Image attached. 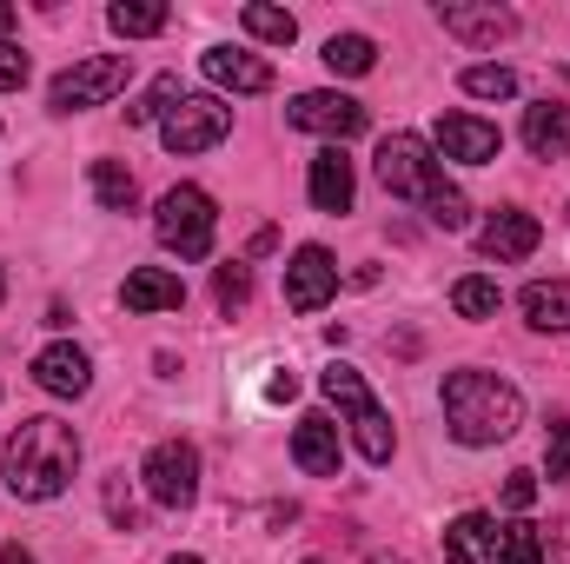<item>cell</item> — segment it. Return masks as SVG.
<instances>
[{"mask_svg": "<svg viewBox=\"0 0 570 564\" xmlns=\"http://www.w3.org/2000/svg\"><path fill=\"white\" fill-rule=\"evenodd\" d=\"M0 465H7V492L13 498L47 505V498H60L73 485L80 438H73V425H60V419H20V431L7 438V458Z\"/></svg>", "mask_w": 570, "mask_h": 564, "instance_id": "1", "label": "cell"}, {"mask_svg": "<svg viewBox=\"0 0 570 564\" xmlns=\"http://www.w3.org/2000/svg\"><path fill=\"white\" fill-rule=\"evenodd\" d=\"M444 425H451L458 445H498L524 425V399H518L511 379L464 366V372L444 379Z\"/></svg>", "mask_w": 570, "mask_h": 564, "instance_id": "2", "label": "cell"}, {"mask_svg": "<svg viewBox=\"0 0 570 564\" xmlns=\"http://www.w3.org/2000/svg\"><path fill=\"white\" fill-rule=\"evenodd\" d=\"M318 392L345 412V425H352V445H358V458H365V465H392V451H399L392 412L372 399V386H365L352 366H325V372H318Z\"/></svg>", "mask_w": 570, "mask_h": 564, "instance_id": "3", "label": "cell"}, {"mask_svg": "<svg viewBox=\"0 0 570 564\" xmlns=\"http://www.w3.org/2000/svg\"><path fill=\"white\" fill-rule=\"evenodd\" d=\"M153 233H159L166 253L206 260V253H213V233H219V213H213V200H206L199 186H173V193L159 200V213H153Z\"/></svg>", "mask_w": 570, "mask_h": 564, "instance_id": "4", "label": "cell"}, {"mask_svg": "<svg viewBox=\"0 0 570 564\" xmlns=\"http://www.w3.org/2000/svg\"><path fill=\"white\" fill-rule=\"evenodd\" d=\"M127 80H134V54H94V60H73V67L47 87V107H53V114L100 107V100H114Z\"/></svg>", "mask_w": 570, "mask_h": 564, "instance_id": "5", "label": "cell"}, {"mask_svg": "<svg viewBox=\"0 0 570 564\" xmlns=\"http://www.w3.org/2000/svg\"><path fill=\"white\" fill-rule=\"evenodd\" d=\"M379 186L392 193V200H438L444 193V173H438V159H431V140L419 134H392V140L379 146Z\"/></svg>", "mask_w": 570, "mask_h": 564, "instance_id": "6", "label": "cell"}, {"mask_svg": "<svg viewBox=\"0 0 570 564\" xmlns=\"http://www.w3.org/2000/svg\"><path fill=\"white\" fill-rule=\"evenodd\" d=\"M140 485L159 512H186V505L199 498V451H193L186 438H159L140 465Z\"/></svg>", "mask_w": 570, "mask_h": 564, "instance_id": "7", "label": "cell"}, {"mask_svg": "<svg viewBox=\"0 0 570 564\" xmlns=\"http://www.w3.org/2000/svg\"><path fill=\"white\" fill-rule=\"evenodd\" d=\"M233 134V107L213 100V94H179L173 114L159 120V140L166 153H213V146Z\"/></svg>", "mask_w": 570, "mask_h": 564, "instance_id": "8", "label": "cell"}, {"mask_svg": "<svg viewBox=\"0 0 570 564\" xmlns=\"http://www.w3.org/2000/svg\"><path fill=\"white\" fill-rule=\"evenodd\" d=\"M285 120H292L298 134H318V140H358V134L372 127V114H365L358 100H345V94H298V100L285 107Z\"/></svg>", "mask_w": 570, "mask_h": 564, "instance_id": "9", "label": "cell"}, {"mask_svg": "<svg viewBox=\"0 0 570 564\" xmlns=\"http://www.w3.org/2000/svg\"><path fill=\"white\" fill-rule=\"evenodd\" d=\"M431 146H438L444 159H458V166H491V159L504 153V134H498L491 120H478V114H438Z\"/></svg>", "mask_w": 570, "mask_h": 564, "instance_id": "10", "label": "cell"}, {"mask_svg": "<svg viewBox=\"0 0 570 564\" xmlns=\"http://www.w3.org/2000/svg\"><path fill=\"white\" fill-rule=\"evenodd\" d=\"M332 292H338V266H332L325 246H298V253L285 260V305H292V312H318Z\"/></svg>", "mask_w": 570, "mask_h": 564, "instance_id": "11", "label": "cell"}, {"mask_svg": "<svg viewBox=\"0 0 570 564\" xmlns=\"http://www.w3.org/2000/svg\"><path fill=\"white\" fill-rule=\"evenodd\" d=\"M538 240H544V226H538L531 213L504 206V213H491V220H484V233H478V253L504 266V260H531V253H538Z\"/></svg>", "mask_w": 570, "mask_h": 564, "instance_id": "12", "label": "cell"}, {"mask_svg": "<svg viewBox=\"0 0 570 564\" xmlns=\"http://www.w3.org/2000/svg\"><path fill=\"white\" fill-rule=\"evenodd\" d=\"M33 386L40 392H53V399H80L87 386H94V359L80 352V346H47V352H33Z\"/></svg>", "mask_w": 570, "mask_h": 564, "instance_id": "13", "label": "cell"}, {"mask_svg": "<svg viewBox=\"0 0 570 564\" xmlns=\"http://www.w3.org/2000/svg\"><path fill=\"white\" fill-rule=\"evenodd\" d=\"M199 67H206L213 87H233V94H266L273 87V67L259 54H246V47H206Z\"/></svg>", "mask_w": 570, "mask_h": 564, "instance_id": "14", "label": "cell"}, {"mask_svg": "<svg viewBox=\"0 0 570 564\" xmlns=\"http://www.w3.org/2000/svg\"><path fill=\"white\" fill-rule=\"evenodd\" d=\"M438 27L451 33V40H464V47H498V40H511V13L504 7H438Z\"/></svg>", "mask_w": 570, "mask_h": 564, "instance_id": "15", "label": "cell"}, {"mask_svg": "<svg viewBox=\"0 0 570 564\" xmlns=\"http://www.w3.org/2000/svg\"><path fill=\"white\" fill-rule=\"evenodd\" d=\"M292 465H298L305 478H332V471H338V425L318 419V412L292 425Z\"/></svg>", "mask_w": 570, "mask_h": 564, "instance_id": "16", "label": "cell"}, {"mask_svg": "<svg viewBox=\"0 0 570 564\" xmlns=\"http://www.w3.org/2000/svg\"><path fill=\"white\" fill-rule=\"evenodd\" d=\"M120 305L127 312H179L186 305V285H179V273H166V266H134L127 285H120Z\"/></svg>", "mask_w": 570, "mask_h": 564, "instance_id": "17", "label": "cell"}, {"mask_svg": "<svg viewBox=\"0 0 570 564\" xmlns=\"http://www.w3.org/2000/svg\"><path fill=\"white\" fill-rule=\"evenodd\" d=\"M524 146L538 159H570V100H538L524 107Z\"/></svg>", "mask_w": 570, "mask_h": 564, "instance_id": "18", "label": "cell"}, {"mask_svg": "<svg viewBox=\"0 0 570 564\" xmlns=\"http://www.w3.org/2000/svg\"><path fill=\"white\" fill-rule=\"evenodd\" d=\"M352 193H358L352 159H345L338 146H325V153L312 159V206H318V213H352Z\"/></svg>", "mask_w": 570, "mask_h": 564, "instance_id": "19", "label": "cell"}, {"mask_svg": "<svg viewBox=\"0 0 570 564\" xmlns=\"http://www.w3.org/2000/svg\"><path fill=\"white\" fill-rule=\"evenodd\" d=\"M444 558L451 564H491L498 558V525L484 512H464L444 525Z\"/></svg>", "mask_w": 570, "mask_h": 564, "instance_id": "20", "label": "cell"}, {"mask_svg": "<svg viewBox=\"0 0 570 564\" xmlns=\"http://www.w3.org/2000/svg\"><path fill=\"white\" fill-rule=\"evenodd\" d=\"M518 305L538 332H570V280H531Z\"/></svg>", "mask_w": 570, "mask_h": 564, "instance_id": "21", "label": "cell"}, {"mask_svg": "<svg viewBox=\"0 0 570 564\" xmlns=\"http://www.w3.org/2000/svg\"><path fill=\"white\" fill-rule=\"evenodd\" d=\"M173 13H166V0H114L107 7V27L120 33V40H146V33H159Z\"/></svg>", "mask_w": 570, "mask_h": 564, "instance_id": "22", "label": "cell"}, {"mask_svg": "<svg viewBox=\"0 0 570 564\" xmlns=\"http://www.w3.org/2000/svg\"><path fill=\"white\" fill-rule=\"evenodd\" d=\"M451 305H458V319H498L504 292H498V280H484V273H464V280L451 285Z\"/></svg>", "mask_w": 570, "mask_h": 564, "instance_id": "23", "label": "cell"}, {"mask_svg": "<svg viewBox=\"0 0 570 564\" xmlns=\"http://www.w3.org/2000/svg\"><path fill=\"white\" fill-rule=\"evenodd\" d=\"M325 67H332V74H372V67H379V47H372L365 33H332V40H325Z\"/></svg>", "mask_w": 570, "mask_h": 564, "instance_id": "24", "label": "cell"}, {"mask_svg": "<svg viewBox=\"0 0 570 564\" xmlns=\"http://www.w3.org/2000/svg\"><path fill=\"white\" fill-rule=\"evenodd\" d=\"M94 193H100V206H107V213H127L140 186H134V173H127L120 159H94Z\"/></svg>", "mask_w": 570, "mask_h": 564, "instance_id": "25", "label": "cell"}, {"mask_svg": "<svg viewBox=\"0 0 570 564\" xmlns=\"http://www.w3.org/2000/svg\"><path fill=\"white\" fill-rule=\"evenodd\" d=\"M239 20H246V33H253V40H273V47H292V40H298V20H292L285 7H266V0H253Z\"/></svg>", "mask_w": 570, "mask_h": 564, "instance_id": "26", "label": "cell"}, {"mask_svg": "<svg viewBox=\"0 0 570 564\" xmlns=\"http://www.w3.org/2000/svg\"><path fill=\"white\" fill-rule=\"evenodd\" d=\"M491 564H544L538 525H498V558Z\"/></svg>", "mask_w": 570, "mask_h": 564, "instance_id": "27", "label": "cell"}, {"mask_svg": "<svg viewBox=\"0 0 570 564\" xmlns=\"http://www.w3.org/2000/svg\"><path fill=\"white\" fill-rule=\"evenodd\" d=\"M213 299H219V312H239V305L253 299V266H239V260H226V266L213 273Z\"/></svg>", "mask_w": 570, "mask_h": 564, "instance_id": "28", "label": "cell"}, {"mask_svg": "<svg viewBox=\"0 0 570 564\" xmlns=\"http://www.w3.org/2000/svg\"><path fill=\"white\" fill-rule=\"evenodd\" d=\"M173 100H179V80H173V74H159V80L146 87L140 100L127 107V120H134V127H146V120H159V114H173Z\"/></svg>", "mask_w": 570, "mask_h": 564, "instance_id": "29", "label": "cell"}, {"mask_svg": "<svg viewBox=\"0 0 570 564\" xmlns=\"http://www.w3.org/2000/svg\"><path fill=\"white\" fill-rule=\"evenodd\" d=\"M464 94H478V100H511V94H518V74H511V67H464Z\"/></svg>", "mask_w": 570, "mask_h": 564, "instance_id": "30", "label": "cell"}, {"mask_svg": "<svg viewBox=\"0 0 570 564\" xmlns=\"http://www.w3.org/2000/svg\"><path fill=\"white\" fill-rule=\"evenodd\" d=\"M544 471H551V485H570V419L544 425Z\"/></svg>", "mask_w": 570, "mask_h": 564, "instance_id": "31", "label": "cell"}, {"mask_svg": "<svg viewBox=\"0 0 570 564\" xmlns=\"http://www.w3.org/2000/svg\"><path fill=\"white\" fill-rule=\"evenodd\" d=\"M425 220L438 226V233H464V226H471V206H464V193H458V186H444V193L425 206Z\"/></svg>", "mask_w": 570, "mask_h": 564, "instance_id": "32", "label": "cell"}, {"mask_svg": "<svg viewBox=\"0 0 570 564\" xmlns=\"http://www.w3.org/2000/svg\"><path fill=\"white\" fill-rule=\"evenodd\" d=\"M107 518H114L120 532H134V525H140V505H134V485H127V471H114V478H107Z\"/></svg>", "mask_w": 570, "mask_h": 564, "instance_id": "33", "label": "cell"}, {"mask_svg": "<svg viewBox=\"0 0 570 564\" xmlns=\"http://www.w3.org/2000/svg\"><path fill=\"white\" fill-rule=\"evenodd\" d=\"M27 74H33V67H27V54H20L13 40H0V94H20V87H27Z\"/></svg>", "mask_w": 570, "mask_h": 564, "instance_id": "34", "label": "cell"}, {"mask_svg": "<svg viewBox=\"0 0 570 564\" xmlns=\"http://www.w3.org/2000/svg\"><path fill=\"white\" fill-rule=\"evenodd\" d=\"M538 505V471H511L504 478V512H531Z\"/></svg>", "mask_w": 570, "mask_h": 564, "instance_id": "35", "label": "cell"}, {"mask_svg": "<svg viewBox=\"0 0 570 564\" xmlns=\"http://www.w3.org/2000/svg\"><path fill=\"white\" fill-rule=\"evenodd\" d=\"M544 552H551L558 564H570V518L558 525V532H551V545H544Z\"/></svg>", "mask_w": 570, "mask_h": 564, "instance_id": "36", "label": "cell"}, {"mask_svg": "<svg viewBox=\"0 0 570 564\" xmlns=\"http://www.w3.org/2000/svg\"><path fill=\"white\" fill-rule=\"evenodd\" d=\"M292 392H298V379H292V372H273V379H266V399H292Z\"/></svg>", "mask_w": 570, "mask_h": 564, "instance_id": "37", "label": "cell"}, {"mask_svg": "<svg viewBox=\"0 0 570 564\" xmlns=\"http://www.w3.org/2000/svg\"><path fill=\"white\" fill-rule=\"evenodd\" d=\"M0 564H33V552H20V545H0Z\"/></svg>", "mask_w": 570, "mask_h": 564, "instance_id": "38", "label": "cell"}, {"mask_svg": "<svg viewBox=\"0 0 570 564\" xmlns=\"http://www.w3.org/2000/svg\"><path fill=\"white\" fill-rule=\"evenodd\" d=\"M13 20H20V13H13V7H0V33H7V27H13Z\"/></svg>", "mask_w": 570, "mask_h": 564, "instance_id": "39", "label": "cell"}, {"mask_svg": "<svg viewBox=\"0 0 570 564\" xmlns=\"http://www.w3.org/2000/svg\"><path fill=\"white\" fill-rule=\"evenodd\" d=\"M365 564H405V558H385V552H379V558H365Z\"/></svg>", "mask_w": 570, "mask_h": 564, "instance_id": "40", "label": "cell"}, {"mask_svg": "<svg viewBox=\"0 0 570 564\" xmlns=\"http://www.w3.org/2000/svg\"><path fill=\"white\" fill-rule=\"evenodd\" d=\"M166 564H206V558H166Z\"/></svg>", "mask_w": 570, "mask_h": 564, "instance_id": "41", "label": "cell"}, {"mask_svg": "<svg viewBox=\"0 0 570 564\" xmlns=\"http://www.w3.org/2000/svg\"><path fill=\"white\" fill-rule=\"evenodd\" d=\"M0 299H7V273H0Z\"/></svg>", "mask_w": 570, "mask_h": 564, "instance_id": "42", "label": "cell"}]
</instances>
